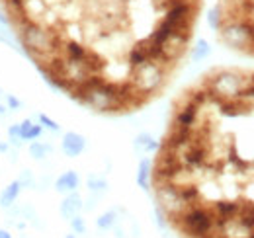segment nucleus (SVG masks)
I'll list each match as a JSON object with an SVG mask.
<instances>
[{"label": "nucleus", "instance_id": "16", "mask_svg": "<svg viewBox=\"0 0 254 238\" xmlns=\"http://www.w3.org/2000/svg\"><path fill=\"white\" fill-rule=\"evenodd\" d=\"M18 181L22 183V187H26V185H32V183H33L32 172H30V170H26V172H24V174L18 178Z\"/></svg>", "mask_w": 254, "mask_h": 238}, {"label": "nucleus", "instance_id": "1", "mask_svg": "<svg viewBox=\"0 0 254 238\" xmlns=\"http://www.w3.org/2000/svg\"><path fill=\"white\" fill-rule=\"evenodd\" d=\"M209 26L227 47L254 55V0H219L209 12Z\"/></svg>", "mask_w": 254, "mask_h": 238}, {"label": "nucleus", "instance_id": "11", "mask_svg": "<svg viewBox=\"0 0 254 238\" xmlns=\"http://www.w3.org/2000/svg\"><path fill=\"white\" fill-rule=\"evenodd\" d=\"M207 53H209L207 43H205L203 39L195 41V47H193V51H191V57H193L195 60H199V59H205V57H207Z\"/></svg>", "mask_w": 254, "mask_h": 238}, {"label": "nucleus", "instance_id": "15", "mask_svg": "<svg viewBox=\"0 0 254 238\" xmlns=\"http://www.w3.org/2000/svg\"><path fill=\"white\" fill-rule=\"evenodd\" d=\"M88 187H90V191H104L106 187H108V183H106V179L104 178H88Z\"/></svg>", "mask_w": 254, "mask_h": 238}, {"label": "nucleus", "instance_id": "21", "mask_svg": "<svg viewBox=\"0 0 254 238\" xmlns=\"http://www.w3.org/2000/svg\"><path fill=\"white\" fill-rule=\"evenodd\" d=\"M4 112H6V110H4L2 106H0V116H4Z\"/></svg>", "mask_w": 254, "mask_h": 238}, {"label": "nucleus", "instance_id": "14", "mask_svg": "<svg viewBox=\"0 0 254 238\" xmlns=\"http://www.w3.org/2000/svg\"><path fill=\"white\" fill-rule=\"evenodd\" d=\"M70 229H72L76 235H84V233H86V223H84V219H82L80 215L72 217V219H70Z\"/></svg>", "mask_w": 254, "mask_h": 238}, {"label": "nucleus", "instance_id": "4", "mask_svg": "<svg viewBox=\"0 0 254 238\" xmlns=\"http://www.w3.org/2000/svg\"><path fill=\"white\" fill-rule=\"evenodd\" d=\"M80 211H82V197H80L76 191L66 193V197H64L63 203H61V215H63L64 219L70 221V219L76 217Z\"/></svg>", "mask_w": 254, "mask_h": 238}, {"label": "nucleus", "instance_id": "20", "mask_svg": "<svg viewBox=\"0 0 254 238\" xmlns=\"http://www.w3.org/2000/svg\"><path fill=\"white\" fill-rule=\"evenodd\" d=\"M4 150H8V145L6 143H0V152H4Z\"/></svg>", "mask_w": 254, "mask_h": 238}, {"label": "nucleus", "instance_id": "10", "mask_svg": "<svg viewBox=\"0 0 254 238\" xmlns=\"http://www.w3.org/2000/svg\"><path fill=\"white\" fill-rule=\"evenodd\" d=\"M114 225H116V211H108V213H104L96 219V227L102 229V231H108Z\"/></svg>", "mask_w": 254, "mask_h": 238}, {"label": "nucleus", "instance_id": "13", "mask_svg": "<svg viewBox=\"0 0 254 238\" xmlns=\"http://www.w3.org/2000/svg\"><path fill=\"white\" fill-rule=\"evenodd\" d=\"M41 133H43V127H41V125H33L32 123V127L22 135V141H35V139L41 137Z\"/></svg>", "mask_w": 254, "mask_h": 238}, {"label": "nucleus", "instance_id": "22", "mask_svg": "<svg viewBox=\"0 0 254 238\" xmlns=\"http://www.w3.org/2000/svg\"><path fill=\"white\" fill-rule=\"evenodd\" d=\"M64 238H76V237H74V235H66Z\"/></svg>", "mask_w": 254, "mask_h": 238}, {"label": "nucleus", "instance_id": "3", "mask_svg": "<svg viewBox=\"0 0 254 238\" xmlns=\"http://www.w3.org/2000/svg\"><path fill=\"white\" fill-rule=\"evenodd\" d=\"M61 149L66 156L74 158L78 154H82V150L86 149V139L74 131H68L63 135V141H61Z\"/></svg>", "mask_w": 254, "mask_h": 238}, {"label": "nucleus", "instance_id": "9", "mask_svg": "<svg viewBox=\"0 0 254 238\" xmlns=\"http://www.w3.org/2000/svg\"><path fill=\"white\" fill-rule=\"evenodd\" d=\"M49 152H51V145H47V143L33 141L32 145H30V156H32L33 160H41V158H45Z\"/></svg>", "mask_w": 254, "mask_h": 238}, {"label": "nucleus", "instance_id": "6", "mask_svg": "<svg viewBox=\"0 0 254 238\" xmlns=\"http://www.w3.org/2000/svg\"><path fill=\"white\" fill-rule=\"evenodd\" d=\"M151 178H153V160L151 158H143L139 162V170H137V183H139V187L149 191L151 189Z\"/></svg>", "mask_w": 254, "mask_h": 238}, {"label": "nucleus", "instance_id": "17", "mask_svg": "<svg viewBox=\"0 0 254 238\" xmlns=\"http://www.w3.org/2000/svg\"><path fill=\"white\" fill-rule=\"evenodd\" d=\"M6 102H8V110H18V108L22 106V104H20V100H18L16 96H12V94H8Z\"/></svg>", "mask_w": 254, "mask_h": 238}, {"label": "nucleus", "instance_id": "18", "mask_svg": "<svg viewBox=\"0 0 254 238\" xmlns=\"http://www.w3.org/2000/svg\"><path fill=\"white\" fill-rule=\"evenodd\" d=\"M8 137H10V139H20V125H18V123L8 127Z\"/></svg>", "mask_w": 254, "mask_h": 238}, {"label": "nucleus", "instance_id": "5", "mask_svg": "<svg viewBox=\"0 0 254 238\" xmlns=\"http://www.w3.org/2000/svg\"><path fill=\"white\" fill-rule=\"evenodd\" d=\"M78 174L74 172V170H66L63 172L57 181H55V189L59 191V193H72V191H76V187H78Z\"/></svg>", "mask_w": 254, "mask_h": 238}, {"label": "nucleus", "instance_id": "8", "mask_svg": "<svg viewBox=\"0 0 254 238\" xmlns=\"http://www.w3.org/2000/svg\"><path fill=\"white\" fill-rule=\"evenodd\" d=\"M160 147V143H157L149 133H141L137 139H135V149L141 150V152H157Z\"/></svg>", "mask_w": 254, "mask_h": 238}, {"label": "nucleus", "instance_id": "2", "mask_svg": "<svg viewBox=\"0 0 254 238\" xmlns=\"http://www.w3.org/2000/svg\"><path fill=\"white\" fill-rule=\"evenodd\" d=\"M182 233H186L191 238H205L213 235V215L205 205H190L186 207L178 217L172 219Z\"/></svg>", "mask_w": 254, "mask_h": 238}, {"label": "nucleus", "instance_id": "23", "mask_svg": "<svg viewBox=\"0 0 254 238\" xmlns=\"http://www.w3.org/2000/svg\"><path fill=\"white\" fill-rule=\"evenodd\" d=\"M0 94H2V90H0Z\"/></svg>", "mask_w": 254, "mask_h": 238}, {"label": "nucleus", "instance_id": "7", "mask_svg": "<svg viewBox=\"0 0 254 238\" xmlns=\"http://www.w3.org/2000/svg\"><path fill=\"white\" fill-rule=\"evenodd\" d=\"M20 191H22V183H20L18 179H14L12 183H8V185L2 189V193H0V207L2 209L10 207V205L18 199Z\"/></svg>", "mask_w": 254, "mask_h": 238}, {"label": "nucleus", "instance_id": "19", "mask_svg": "<svg viewBox=\"0 0 254 238\" xmlns=\"http://www.w3.org/2000/svg\"><path fill=\"white\" fill-rule=\"evenodd\" d=\"M0 238H12V235H10L8 231H4V229H0Z\"/></svg>", "mask_w": 254, "mask_h": 238}, {"label": "nucleus", "instance_id": "12", "mask_svg": "<svg viewBox=\"0 0 254 238\" xmlns=\"http://www.w3.org/2000/svg\"><path fill=\"white\" fill-rule=\"evenodd\" d=\"M39 125L45 127V129H49V131H53V133H59V129H61L57 121H53V119L49 118V116H45V114H39Z\"/></svg>", "mask_w": 254, "mask_h": 238}]
</instances>
